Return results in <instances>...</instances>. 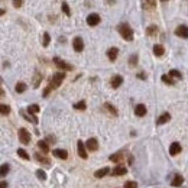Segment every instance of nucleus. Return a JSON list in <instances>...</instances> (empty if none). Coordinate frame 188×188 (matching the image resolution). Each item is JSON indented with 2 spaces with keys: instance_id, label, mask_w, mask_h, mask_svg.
Segmentation results:
<instances>
[{
  "instance_id": "nucleus-1",
  "label": "nucleus",
  "mask_w": 188,
  "mask_h": 188,
  "mask_svg": "<svg viewBox=\"0 0 188 188\" xmlns=\"http://www.w3.org/2000/svg\"><path fill=\"white\" fill-rule=\"evenodd\" d=\"M119 33L122 35L123 39H126V41H129V42L133 41V31L127 23H123V25L119 26Z\"/></svg>"
},
{
  "instance_id": "nucleus-2",
  "label": "nucleus",
  "mask_w": 188,
  "mask_h": 188,
  "mask_svg": "<svg viewBox=\"0 0 188 188\" xmlns=\"http://www.w3.org/2000/svg\"><path fill=\"white\" fill-rule=\"evenodd\" d=\"M64 78H65V72H56V74H54V77L51 78L49 87H51L52 90L58 89V87L61 86V83L64 81Z\"/></svg>"
},
{
  "instance_id": "nucleus-3",
  "label": "nucleus",
  "mask_w": 188,
  "mask_h": 188,
  "mask_svg": "<svg viewBox=\"0 0 188 188\" xmlns=\"http://www.w3.org/2000/svg\"><path fill=\"white\" fill-rule=\"evenodd\" d=\"M19 140L22 142L23 145H28L31 142V133L28 132L26 129H19Z\"/></svg>"
},
{
  "instance_id": "nucleus-4",
  "label": "nucleus",
  "mask_w": 188,
  "mask_h": 188,
  "mask_svg": "<svg viewBox=\"0 0 188 188\" xmlns=\"http://www.w3.org/2000/svg\"><path fill=\"white\" fill-rule=\"evenodd\" d=\"M87 146L83 143L81 140H78L77 142V151H78V155H80V158H83V159H87Z\"/></svg>"
},
{
  "instance_id": "nucleus-5",
  "label": "nucleus",
  "mask_w": 188,
  "mask_h": 188,
  "mask_svg": "<svg viewBox=\"0 0 188 188\" xmlns=\"http://www.w3.org/2000/svg\"><path fill=\"white\" fill-rule=\"evenodd\" d=\"M99 23H100V16L97 13L89 15V18H87V25H89V26H97Z\"/></svg>"
},
{
  "instance_id": "nucleus-6",
  "label": "nucleus",
  "mask_w": 188,
  "mask_h": 188,
  "mask_svg": "<svg viewBox=\"0 0 188 188\" xmlns=\"http://www.w3.org/2000/svg\"><path fill=\"white\" fill-rule=\"evenodd\" d=\"M175 35L179 36V38H188V26L185 25H181V26H178L177 29H175Z\"/></svg>"
},
{
  "instance_id": "nucleus-7",
  "label": "nucleus",
  "mask_w": 188,
  "mask_h": 188,
  "mask_svg": "<svg viewBox=\"0 0 188 188\" xmlns=\"http://www.w3.org/2000/svg\"><path fill=\"white\" fill-rule=\"evenodd\" d=\"M72 46H74V51L75 52H81L83 49H84V42H83V39L77 36V38H74V41H72Z\"/></svg>"
},
{
  "instance_id": "nucleus-8",
  "label": "nucleus",
  "mask_w": 188,
  "mask_h": 188,
  "mask_svg": "<svg viewBox=\"0 0 188 188\" xmlns=\"http://www.w3.org/2000/svg\"><path fill=\"white\" fill-rule=\"evenodd\" d=\"M54 62H55L56 67L61 68V69H65V71H71V69H72V65L67 64L65 61H62V59H59V58H54Z\"/></svg>"
},
{
  "instance_id": "nucleus-9",
  "label": "nucleus",
  "mask_w": 188,
  "mask_h": 188,
  "mask_svg": "<svg viewBox=\"0 0 188 188\" xmlns=\"http://www.w3.org/2000/svg\"><path fill=\"white\" fill-rule=\"evenodd\" d=\"M127 172V169L124 168L123 165H117L116 168H113L111 169V175H114V177H120V175H124Z\"/></svg>"
},
{
  "instance_id": "nucleus-10",
  "label": "nucleus",
  "mask_w": 188,
  "mask_h": 188,
  "mask_svg": "<svg viewBox=\"0 0 188 188\" xmlns=\"http://www.w3.org/2000/svg\"><path fill=\"white\" fill-rule=\"evenodd\" d=\"M110 84H111L113 89H119V87L123 84V77L122 75H114V77H111Z\"/></svg>"
},
{
  "instance_id": "nucleus-11",
  "label": "nucleus",
  "mask_w": 188,
  "mask_h": 188,
  "mask_svg": "<svg viewBox=\"0 0 188 188\" xmlns=\"http://www.w3.org/2000/svg\"><path fill=\"white\" fill-rule=\"evenodd\" d=\"M86 146H87V149H89V151H91V152L97 151V148H99V143H97V139H94V138H91V139H89V140H87V143H86Z\"/></svg>"
},
{
  "instance_id": "nucleus-12",
  "label": "nucleus",
  "mask_w": 188,
  "mask_h": 188,
  "mask_svg": "<svg viewBox=\"0 0 188 188\" xmlns=\"http://www.w3.org/2000/svg\"><path fill=\"white\" fill-rule=\"evenodd\" d=\"M179 152H181V145L178 143V142L171 143V146H169V155L175 156V155H178Z\"/></svg>"
},
{
  "instance_id": "nucleus-13",
  "label": "nucleus",
  "mask_w": 188,
  "mask_h": 188,
  "mask_svg": "<svg viewBox=\"0 0 188 188\" xmlns=\"http://www.w3.org/2000/svg\"><path fill=\"white\" fill-rule=\"evenodd\" d=\"M52 154H54V156L59 158V159H67L68 158V152H67L65 149H54Z\"/></svg>"
},
{
  "instance_id": "nucleus-14",
  "label": "nucleus",
  "mask_w": 188,
  "mask_h": 188,
  "mask_svg": "<svg viewBox=\"0 0 188 188\" xmlns=\"http://www.w3.org/2000/svg\"><path fill=\"white\" fill-rule=\"evenodd\" d=\"M135 114L139 116V117H143L145 114H146V106L145 104H138L135 107Z\"/></svg>"
},
{
  "instance_id": "nucleus-15",
  "label": "nucleus",
  "mask_w": 188,
  "mask_h": 188,
  "mask_svg": "<svg viewBox=\"0 0 188 188\" xmlns=\"http://www.w3.org/2000/svg\"><path fill=\"white\" fill-rule=\"evenodd\" d=\"M171 120V114L169 113H164V114H161L158 119H156V123L158 124H165L166 122H169Z\"/></svg>"
},
{
  "instance_id": "nucleus-16",
  "label": "nucleus",
  "mask_w": 188,
  "mask_h": 188,
  "mask_svg": "<svg viewBox=\"0 0 188 188\" xmlns=\"http://www.w3.org/2000/svg\"><path fill=\"white\" fill-rule=\"evenodd\" d=\"M117 54H119V49L117 48H110L109 51H107V58L110 59V61H116V58H117Z\"/></svg>"
},
{
  "instance_id": "nucleus-17",
  "label": "nucleus",
  "mask_w": 188,
  "mask_h": 188,
  "mask_svg": "<svg viewBox=\"0 0 188 188\" xmlns=\"http://www.w3.org/2000/svg\"><path fill=\"white\" fill-rule=\"evenodd\" d=\"M182 182H184V178H182V175L177 174V175L174 177V179L171 181V185H172V187H179V185H182Z\"/></svg>"
},
{
  "instance_id": "nucleus-18",
  "label": "nucleus",
  "mask_w": 188,
  "mask_h": 188,
  "mask_svg": "<svg viewBox=\"0 0 188 188\" xmlns=\"http://www.w3.org/2000/svg\"><path fill=\"white\" fill-rule=\"evenodd\" d=\"M109 171H110V168H101V169H99V171H96L94 172V177L96 178H103V177H106L107 174H109Z\"/></svg>"
},
{
  "instance_id": "nucleus-19",
  "label": "nucleus",
  "mask_w": 188,
  "mask_h": 188,
  "mask_svg": "<svg viewBox=\"0 0 188 188\" xmlns=\"http://www.w3.org/2000/svg\"><path fill=\"white\" fill-rule=\"evenodd\" d=\"M164 52H165V49H164V46L159 44L154 45V54H155L156 56H162L164 55Z\"/></svg>"
},
{
  "instance_id": "nucleus-20",
  "label": "nucleus",
  "mask_w": 188,
  "mask_h": 188,
  "mask_svg": "<svg viewBox=\"0 0 188 188\" xmlns=\"http://www.w3.org/2000/svg\"><path fill=\"white\" fill-rule=\"evenodd\" d=\"M20 114H22V116L25 117V119H26V120H29V122L35 123V124L38 123V119H36V116H35V114H31V113H29V114H26L25 111H20Z\"/></svg>"
},
{
  "instance_id": "nucleus-21",
  "label": "nucleus",
  "mask_w": 188,
  "mask_h": 188,
  "mask_svg": "<svg viewBox=\"0 0 188 188\" xmlns=\"http://www.w3.org/2000/svg\"><path fill=\"white\" fill-rule=\"evenodd\" d=\"M158 32H159V29L155 25H152V26H149L146 29V35H149V36H155V35H158Z\"/></svg>"
},
{
  "instance_id": "nucleus-22",
  "label": "nucleus",
  "mask_w": 188,
  "mask_h": 188,
  "mask_svg": "<svg viewBox=\"0 0 188 188\" xmlns=\"http://www.w3.org/2000/svg\"><path fill=\"white\" fill-rule=\"evenodd\" d=\"M156 4V0H143V7L145 9H154Z\"/></svg>"
},
{
  "instance_id": "nucleus-23",
  "label": "nucleus",
  "mask_w": 188,
  "mask_h": 188,
  "mask_svg": "<svg viewBox=\"0 0 188 188\" xmlns=\"http://www.w3.org/2000/svg\"><path fill=\"white\" fill-rule=\"evenodd\" d=\"M38 148H39V149H41L44 154H46V152L49 151V148H48V143H46L45 140H39V142H38Z\"/></svg>"
},
{
  "instance_id": "nucleus-24",
  "label": "nucleus",
  "mask_w": 188,
  "mask_h": 188,
  "mask_svg": "<svg viewBox=\"0 0 188 188\" xmlns=\"http://www.w3.org/2000/svg\"><path fill=\"white\" fill-rule=\"evenodd\" d=\"M122 159H123V152H117V154L110 155V161H113V162H119Z\"/></svg>"
},
{
  "instance_id": "nucleus-25",
  "label": "nucleus",
  "mask_w": 188,
  "mask_h": 188,
  "mask_svg": "<svg viewBox=\"0 0 188 188\" xmlns=\"http://www.w3.org/2000/svg\"><path fill=\"white\" fill-rule=\"evenodd\" d=\"M162 81L165 83V84H168V86H174L175 84V81H174V78L171 77V75H162Z\"/></svg>"
},
{
  "instance_id": "nucleus-26",
  "label": "nucleus",
  "mask_w": 188,
  "mask_h": 188,
  "mask_svg": "<svg viewBox=\"0 0 188 188\" xmlns=\"http://www.w3.org/2000/svg\"><path fill=\"white\" fill-rule=\"evenodd\" d=\"M86 107H87V104H86L84 100H81V101H78V103L74 104V109L75 110H86Z\"/></svg>"
},
{
  "instance_id": "nucleus-27",
  "label": "nucleus",
  "mask_w": 188,
  "mask_h": 188,
  "mask_svg": "<svg viewBox=\"0 0 188 188\" xmlns=\"http://www.w3.org/2000/svg\"><path fill=\"white\" fill-rule=\"evenodd\" d=\"M104 107H106V109L109 110V113H111L113 116H117V110H116V107H114V106H111L110 103H106V104H104Z\"/></svg>"
},
{
  "instance_id": "nucleus-28",
  "label": "nucleus",
  "mask_w": 188,
  "mask_h": 188,
  "mask_svg": "<svg viewBox=\"0 0 188 188\" xmlns=\"http://www.w3.org/2000/svg\"><path fill=\"white\" fill-rule=\"evenodd\" d=\"M15 90H16V93H23V91L26 90V84H25V83H18L16 87H15Z\"/></svg>"
},
{
  "instance_id": "nucleus-29",
  "label": "nucleus",
  "mask_w": 188,
  "mask_h": 188,
  "mask_svg": "<svg viewBox=\"0 0 188 188\" xmlns=\"http://www.w3.org/2000/svg\"><path fill=\"white\" fill-rule=\"evenodd\" d=\"M28 111H29L31 114H36V113L39 111V106H38V104H31V106L28 107Z\"/></svg>"
},
{
  "instance_id": "nucleus-30",
  "label": "nucleus",
  "mask_w": 188,
  "mask_h": 188,
  "mask_svg": "<svg viewBox=\"0 0 188 188\" xmlns=\"http://www.w3.org/2000/svg\"><path fill=\"white\" fill-rule=\"evenodd\" d=\"M168 75H171L172 78H182V74H181L178 69H171Z\"/></svg>"
},
{
  "instance_id": "nucleus-31",
  "label": "nucleus",
  "mask_w": 188,
  "mask_h": 188,
  "mask_svg": "<svg viewBox=\"0 0 188 188\" xmlns=\"http://www.w3.org/2000/svg\"><path fill=\"white\" fill-rule=\"evenodd\" d=\"M18 155L20 156V158H23V159H26V161H28V159H31L29 155H28V152H26L25 149H18Z\"/></svg>"
},
{
  "instance_id": "nucleus-32",
  "label": "nucleus",
  "mask_w": 188,
  "mask_h": 188,
  "mask_svg": "<svg viewBox=\"0 0 188 188\" xmlns=\"http://www.w3.org/2000/svg\"><path fill=\"white\" fill-rule=\"evenodd\" d=\"M41 80H42V75H41L39 72H36V74H35V81H33V87H39Z\"/></svg>"
},
{
  "instance_id": "nucleus-33",
  "label": "nucleus",
  "mask_w": 188,
  "mask_h": 188,
  "mask_svg": "<svg viewBox=\"0 0 188 188\" xmlns=\"http://www.w3.org/2000/svg\"><path fill=\"white\" fill-rule=\"evenodd\" d=\"M136 64H138V55H136V54H133V55H130V58H129V65L135 67Z\"/></svg>"
},
{
  "instance_id": "nucleus-34",
  "label": "nucleus",
  "mask_w": 188,
  "mask_h": 188,
  "mask_svg": "<svg viewBox=\"0 0 188 188\" xmlns=\"http://www.w3.org/2000/svg\"><path fill=\"white\" fill-rule=\"evenodd\" d=\"M0 109H1V114H3V116H6V114H9V113H10V107H9V106H6V104H1V106H0Z\"/></svg>"
},
{
  "instance_id": "nucleus-35",
  "label": "nucleus",
  "mask_w": 188,
  "mask_h": 188,
  "mask_svg": "<svg viewBox=\"0 0 188 188\" xmlns=\"http://www.w3.org/2000/svg\"><path fill=\"white\" fill-rule=\"evenodd\" d=\"M36 177L39 178V179H42V181H45L46 179V174H45V171H42V169H38L36 171Z\"/></svg>"
},
{
  "instance_id": "nucleus-36",
  "label": "nucleus",
  "mask_w": 188,
  "mask_h": 188,
  "mask_svg": "<svg viewBox=\"0 0 188 188\" xmlns=\"http://www.w3.org/2000/svg\"><path fill=\"white\" fill-rule=\"evenodd\" d=\"M35 158L38 159V162H44V164H49V159H46L45 156H41L39 154H35Z\"/></svg>"
},
{
  "instance_id": "nucleus-37",
  "label": "nucleus",
  "mask_w": 188,
  "mask_h": 188,
  "mask_svg": "<svg viewBox=\"0 0 188 188\" xmlns=\"http://www.w3.org/2000/svg\"><path fill=\"white\" fill-rule=\"evenodd\" d=\"M62 12H64V13H65L67 16H71V10H69V6H68V4H67L65 1H64V3H62Z\"/></svg>"
},
{
  "instance_id": "nucleus-38",
  "label": "nucleus",
  "mask_w": 188,
  "mask_h": 188,
  "mask_svg": "<svg viewBox=\"0 0 188 188\" xmlns=\"http://www.w3.org/2000/svg\"><path fill=\"white\" fill-rule=\"evenodd\" d=\"M7 172H9V165H7V164H3V165H1V171H0L1 177H4Z\"/></svg>"
},
{
  "instance_id": "nucleus-39",
  "label": "nucleus",
  "mask_w": 188,
  "mask_h": 188,
  "mask_svg": "<svg viewBox=\"0 0 188 188\" xmlns=\"http://www.w3.org/2000/svg\"><path fill=\"white\" fill-rule=\"evenodd\" d=\"M49 41H51V36H49V33L45 32L44 33V46H48V45H49Z\"/></svg>"
},
{
  "instance_id": "nucleus-40",
  "label": "nucleus",
  "mask_w": 188,
  "mask_h": 188,
  "mask_svg": "<svg viewBox=\"0 0 188 188\" xmlns=\"http://www.w3.org/2000/svg\"><path fill=\"white\" fill-rule=\"evenodd\" d=\"M124 188H138V184H136L135 181H127V182L124 184Z\"/></svg>"
},
{
  "instance_id": "nucleus-41",
  "label": "nucleus",
  "mask_w": 188,
  "mask_h": 188,
  "mask_svg": "<svg viewBox=\"0 0 188 188\" xmlns=\"http://www.w3.org/2000/svg\"><path fill=\"white\" fill-rule=\"evenodd\" d=\"M22 3H23V0H13V6L15 7H20Z\"/></svg>"
},
{
  "instance_id": "nucleus-42",
  "label": "nucleus",
  "mask_w": 188,
  "mask_h": 188,
  "mask_svg": "<svg viewBox=\"0 0 188 188\" xmlns=\"http://www.w3.org/2000/svg\"><path fill=\"white\" fill-rule=\"evenodd\" d=\"M48 140H49L51 143H55V138H54V136H51V135L48 136Z\"/></svg>"
},
{
  "instance_id": "nucleus-43",
  "label": "nucleus",
  "mask_w": 188,
  "mask_h": 188,
  "mask_svg": "<svg viewBox=\"0 0 188 188\" xmlns=\"http://www.w3.org/2000/svg\"><path fill=\"white\" fill-rule=\"evenodd\" d=\"M138 77L140 78V80H145V78H146V77H145V74H143V72H139V74H138Z\"/></svg>"
},
{
  "instance_id": "nucleus-44",
  "label": "nucleus",
  "mask_w": 188,
  "mask_h": 188,
  "mask_svg": "<svg viewBox=\"0 0 188 188\" xmlns=\"http://www.w3.org/2000/svg\"><path fill=\"white\" fill-rule=\"evenodd\" d=\"M7 187V184H6V181H1V188H6Z\"/></svg>"
},
{
  "instance_id": "nucleus-45",
  "label": "nucleus",
  "mask_w": 188,
  "mask_h": 188,
  "mask_svg": "<svg viewBox=\"0 0 188 188\" xmlns=\"http://www.w3.org/2000/svg\"><path fill=\"white\" fill-rule=\"evenodd\" d=\"M161 1H166V0H161Z\"/></svg>"
}]
</instances>
